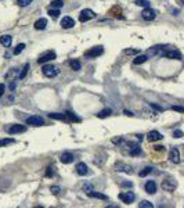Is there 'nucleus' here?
Returning <instances> with one entry per match:
<instances>
[{"instance_id": "nucleus-1", "label": "nucleus", "mask_w": 184, "mask_h": 208, "mask_svg": "<svg viewBox=\"0 0 184 208\" xmlns=\"http://www.w3.org/2000/svg\"><path fill=\"white\" fill-rule=\"evenodd\" d=\"M42 71H43V75H45V77H47V78H54V77H57V75L60 74L58 67H55V65H51V64L43 65Z\"/></svg>"}, {"instance_id": "nucleus-2", "label": "nucleus", "mask_w": 184, "mask_h": 208, "mask_svg": "<svg viewBox=\"0 0 184 208\" xmlns=\"http://www.w3.org/2000/svg\"><path fill=\"white\" fill-rule=\"evenodd\" d=\"M159 54L162 56V57H166V58L169 60H183V56H181V53H180L179 50H162Z\"/></svg>"}, {"instance_id": "nucleus-3", "label": "nucleus", "mask_w": 184, "mask_h": 208, "mask_svg": "<svg viewBox=\"0 0 184 208\" xmlns=\"http://www.w3.org/2000/svg\"><path fill=\"white\" fill-rule=\"evenodd\" d=\"M54 58H57L55 51H53V50H47V51H45V53H42V54L39 56L37 63H39V64H46V63H49V61H51V60H54Z\"/></svg>"}, {"instance_id": "nucleus-4", "label": "nucleus", "mask_w": 184, "mask_h": 208, "mask_svg": "<svg viewBox=\"0 0 184 208\" xmlns=\"http://www.w3.org/2000/svg\"><path fill=\"white\" fill-rule=\"evenodd\" d=\"M104 53V47L103 46H94L90 50H87L85 53L86 58H96V57H100V56Z\"/></svg>"}, {"instance_id": "nucleus-5", "label": "nucleus", "mask_w": 184, "mask_h": 208, "mask_svg": "<svg viewBox=\"0 0 184 208\" xmlns=\"http://www.w3.org/2000/svg\"><path fill=\"white\" fill-rule=\"evenodd\" d=\"M94 17H96V14L93 10L85 9V10H82V13L79 14V21H80V22H87L90 20H93Z\"/></svg>"}, {"instance_id": "nucleus-6", "label": "nucleus", "mask_w": 184, "mask_h": 208, "mask_svg": "<svg viewBox=\"0 0 184 208\" xmlns=\"http://www.w3.org/2000/svg\"><path fill=\"white\" fill-rule=\"evenodd\" d=\"M115 169H116L118 172H125V173H129V175L133 173V168H132V165L122 162V161H116V162H115Z\"/></svg>"}, {"instance_id": "nucleus-7", "label": "nucleus", "mask_w": 184, "mask_h": 208, "mask_svg": "<svg viewBox=\"0 0 184 208\" xmlns=\"http://www.w3.org/2000/svg\"><path fill=\"white\" fill-rule=\"evenodd\" d=\"M134 199H136V196H134V193H132V191H123V193H119V200L125 204H132L133 201H134Z\"/></svg>"}, {"instance_id": "nucleus-8", "label": "nucleus", "mask_w": 184, "mask_h": 208, "mask_svg": "<svg viewBox=\"0 0 184 208\" xmlns=\"http://www.w3.org/2000/svg\"><path fill=\"white\" fill-rule=\"evenodd\" d=\"M141 17H143V20H145V21H152V20L157 17V11L152 10L151 7H145V9L143 10V13H141Z\"/></svg>"}, {"instance_id": "nucleus-9", "label": "nucleus", "mask_w": 184, "mask_h": 208, "mask_svg": "<svg viewBox=\"0 0 184 208\" xmlns=\"http://www.w3.org/2000/svg\"><path fill=\"white\" fill-rule=\"evenodd\" d=\"M27 124L32 125V126H42V125H45V119L39 115H32L27 119Z\"/></svg>"}, {"instance_id": "nucleus-10", "label": "nucleus", "mask_w": 184, "mask_h": 208, "mask_svg": "<svg viewBox=\"0 0 184 208\" xmlns=\"http://www.w3.org/2000/svg\"><path fill=\"white\" fill-rule=\"evenodd\" d=\"M176 187H177V183L173 179H166L162 182V189L166 191H173V190H176Z\"/></svg>"}, {"instance_id": "nucleus-11", "label": "nucleus", "mask_w": 184, "mask_h": 208, "mask_svg": "<svg viewBox=\"0 0 184 208\" xmlns=\"http://www.w3.org/2000/svg\"><path fill=\"white\" fill-rule=\"evenodd\" d=\"M9 135H17V133H24L27 132V126L25 125H11V126L7 129Z\"/></svg>"}, {"instance_id": "nucleus-12", "label": "nucleus", "mask_w": 184, "mask_h": 208, "mask_svg": "<svg viewBox=\"0 0 184 208\" xmlns=\"http://www.w3.org/2000/svg\"><path fill=\"white\" fill-rule=\"evenodd\" d=\"M75 169H76V173L80 175V176H85V175L89 173V168H87V165H86L85 162H78Z\"/></svg>"}, {"instance_id": "nucleus-13", "label": "nucleus", "mask_w": 184, "mask_h": 208, "mask_svg": "<svg viewBox=\"0 0 184 208\" xmlns=\"http://www.w3.org/2000/svg\"><path fill=\"white\" fill-rule=\"evenodd\" d=\"M169 160H170L173 164H180V153H179V149H172L170 153H169Z\"/></svg>"}, {"instance_id": "nucleus-14", "label": "nucleus", "mask_w": 184, "mask_h": 208, "mask_svg": "<svg viewBox=\"0 0 184 208\" xmlns=\"http://www.w3.org/2000/svg\"><path fill=\"white\" fill-rule=\"evenodd\" d=\"M61 27H63L64 29H69V28L75 27V20L71 18V17H64V18L61 20Z\"/></svg>"}, {"instance_id": "nucleus-15", "label": "nucleus", "mask_w": 184, "mask_h": 208, "mask_svg": "<svg viewBox=\"0 0 184 208\" xmlns=\"http://www.w3.org/2000/svg\"><path fill=\"white\" fill-rule=\"evenodd\" d=\"M73 154L72 153H69V151H65V153H63L61 154V157H60V161L63 164H71V162H73Z\"/></svg>"}, {"instance_id": "nucleus-16", "label": "nucleus", "mask_w": 184, "mask_h": 208, "mask_svg": "<svg viewBox=\"0 0 184 208\" xmlns=\"http://www.w3.org/2000/svg\"><path fill=\"white\" fill-rule=\"evenodd\" d=\"M144 189H145V191L148 194H155L157 193V183L154 181H148L145 183V186H144Z\"/></svg>"}, {"instance_id": "nucleus-17", "label": "nucleus", "mask_w": 184, "mask_h": 208, "mask_svg": "<svg viewBox=\"0 0 184 208\" xmlns=\"http://www.w3.org/2000/svg\"><path fill=\"white\" fill-rule=\"evenodd\" d=\"M162 137H163V136H162L158 131H151V132L148 133V135H147V139H148V142H157V140H161Z\"/></svg>"}, {"instance_id": "nucleus-18", "label": "nucleus", "mask_w": 184, "mask_h": 208, "mask_svg": "<svg viewBox=\"0 0 184 208\" xmlns=\"http://www.w3.org/2000/svg\"><path fill=\"white\" fill-rule=\"evenodd\" d=\"M132 147H129V154L136 157V155H140L141 154V149H140V146L137 143H130Z\"/></svg>"}, {"instance_id": "nucleus-19", "label": "nucleus", "mask_w": 184, "mask_h": 208, "mask_svg": "<svg viewBox=\"0 0 184 208\" xmlns=\"http://www.w3.org/2000/svg\"><path fill=\"white\" fill-rule=\"evenodd\" d=\"M11 42H13V38L10 35H3L0 36V45L4 46V47H10L11 46Z\"/></svg>"}, {"instance_id": "nucleus-20", "label": "nucleus", "mask_w": 184, "mask_h": 208, "mask_svg": "<svg viewBox=\"0 0 184 208\" xmlns=\"http://www.w3.org/2000/svg\"><path fill=\"white\" fill-rule=\"evenodd\" d=\"M65 121H68V122H80V118L76 117L73 113H71V111H67L65 113Z\"/></svg>"}, {"instance_id": "nucleus-21", "label": "nucleus", "mask_w": 184, "mask_h": 208, "mask_svg": "<svg viewBox=\"0 0 184 208\" xmlns=\"http://www.w3.org/2000/svg\"><path fill=\"white\" fill-rule=\"evenodd\" d=\"M109 14L114 15V17H116V18H122L123 20V15H122V9L121 7H118V6H114L112 9L109 10Z\"/></svg>"}, {"instance_id": "nucleus-22", "label": "nucleus", "mask_w": 184, "mask_h": 208, "mask_svg": "<svg viewBox=\"0 0 184 208\" xmlns=\"http://www.w3.org/2000/svg\"><path fill=\"white\" fill-rule=\"evenodd\" d=\"M165 49V46H162V45H157V46H152V47H150L148 49V54L151 56H155V54H159L162 50Z\"/></svg>"}, {"instance_id": "nucleus-23", "label": "nucleus", "mask_w": 184, "mask_h": 208, "mask_svg": "<svg viewBox=\"0 0 184 208\" xmlns=\"http://www.w3.org/2000/svg\"><path fill=\"white\" fill-rule=\"evenodd\" d=\"M46 25H47V20L40 18L35 22V29H37V31H43V29L46 28Z\"/></svg>"}, {"instance_id": "nucleus-24", "label": "nucleus", "mask_w": 184, "mask_h": 208, "mask_svg": "<svg viewBox=\"0 0 184 208\" xmlns=\"http://www.w3.org/2000/svg\"><path fill=\"white\" fill-rule=\"evenodd\" d=\"M87 196L89 197H91V199H100V200H108V197L105 194H103V193H97V191H90V193H87Z\"/></svg>"}, {"instance_id": "nucleus-25", "label": "nucleus", "mask_w": 184, "mask_h": 208, "mask_svg": "<svg viewBox=\"0 0 184 208\" xmlns=\"http://www.w3.org/2000/svg\"><path fill=\"white\" fill-rule=\"evenodd\" d=\"M47 14H49L53 20H57L60 17V10L58 9H51V7H50L49 11H47Z\"/></svg>"}, {"instance_id": "nucleus-26", "label": "nucleus", "mask_w": 184, "mask_h": 208, "mask_svg": "<svg viewBox=\"0 0 184 208\" xmlns=\"http://www.w3.org/2000/svg\"><path fill=\"white\" fill-rule=\"evenodd\" d=\"M147 58H148L147 56L140 54V56H137V57H136V58H134V61H133V64H134V65H140V64L145 63V61H147Z\"/></svg>"}, {"instance_id": "nucleus-27", "label": "nucleus", "mask_w": 184, "mask_h": 208, "mask_svg": "<svg viewBox=\"0 0 184 208\" xmlns=\"http://www.w3.org/2000/svg\"><path fill=\"white\" fill-rule=\"evenodd\" d=\"M28 71H29V64H25V65H24V68L22 69H21V72L18 74V79H24V78L27 77V74H28Z\"/></svg>"}, {"instance_id": "nucleus-28", "label": "nucleus", "mask_w": 184, "mask_h": 208, "mask_svg": "<svg viewBox=\"0 0 184 208\" xmlns=\"http://www.w3.org/2000/svg\"><path fill=\"white\" fill-rule=\"evenodd\" d=\"M111 113H112V110H111V108H104V110H101V111L97 114V117H98V118H107V117L111 115Z\"/></svg>"}, {"instance_id": "nucleus-29", "label": "nucleus", "mask_w": 184, "mask_h": 208, "mask_svg": "<svg viewBox=\"0 0 184 208\" xmlns=\"http://www.w3.org/2000/svg\"><path fill=\"white\" fill-rule=\"evenodd\" d=\"M69 65H71V68L73 69V71H79V69L82 68L80 61H78V60H72L71 63H69Z\"/></svg>"}, {"instance_id": "nucleus-30", "label": "nucleus", "mask_w": 184, "mask_h": 208, "mask_svg": "<svg viewBox=\"0 0 184 208\" xmlns=\"http://www.w3.org/2000/svg\"><path fill=\"white\" fill-rule=\"evenodd\" d=\"M14 143H15V140H14V139H7V137H6V139H1V140H0V147H4V146H9V144H14Z\"/></svg>"}, {"instance_id": "nucleus-31", "label": "nucleus", "mask_w": 184, "mask_h": 208, "mask_svg": "<svg viewBox=\"0 0 184 208\" xmlns=\"http://www.w3.org/2000/svg\"><path fill=\"white\" fill-rule=\"evenodd\" d=\"M50 118L53 119H61V121H65V114H58V113H51L49 114Z\"/></svg>"}, {"instance_id": "nucleus-32", "label": "nucleus", "mask_w": 184, "mask_h": 208, "mask_svg": "<svg viewBox=\"0 0 184 208\" xmlns=\"http://www.w3.org/2000/svg\"><path fill=\"white\" fill-rule=\"evenodd\" d=\"M134 4L136 6H139V7H150V1L148 0H136L134 1Z\"/></svg>"}, {"instance_id": "nucleus-33", "label": "nucleus", "mask_w": 184, "mask_h": 208, "mask_svg": "<svg viewBox=\"0 0 184 208\" xmlns=\"http://www.w3.org/2000/svg\"><path fill=\"white\" fill-rule=\"evenodd\" d=\"M63 6H64L63 0H53L51 1V9H61Z\"/></svg>"}, {"instance_id": "nucleus-34", "label": "nucleus", "mask_w": 184, "mask_h": 208, "mask_svg": "<svg viewBox=\"0 0 184 208\" xmlns=\"http://www.w3.org/2000/svg\"><path fill=\"white\" fill-rule=\"evenodd\" d=\"M151 172H152V168H151V167H145L143 171H140V176L144 178V176H147L148 173H151Z\"/></svg>"}, {"instance_id": "nucleus-35", "label": "nucleus", "mask_w": 184, "mask_h": 208, "mask_svg": "<svg viewBox=\"0 0 184 208\" xmlns=\"http://www.w3.org/2000/svg\"><path fill=\"white\" fill-rule=\"evenodd\" d=\"M139 207L140 208H152V203H150V201H147V200H143L141 203L139 204Z\"/></svg>"}, {"instance_id": "nucleus-36", "label": "nucleus", "mask_w": 184, "mask_h": 208, "mask_svg": "<svg viewBox=\"0 0 184 208\" xmlns=\"http://www.w3.org/2000/svg\"><path fill=\"white\" fill-rule=\"evenodd\" d=\"M33 1V0H17V4L19 6V7H27V6H29Z\"/></svg>"}, {"instance_id": "nucleus-37", "label": "nucleus", "mask_w": 184, "mask_h": 208, "mask_svg": "<svg viewBox=\"0 0 184 208\" xmlns=\"http://www.w3.org/2000/svg\"><path fill=\"white\" fill-rule=\"evenodd\" d=\"M123 53H125V54H129V56H134V54H139L140 50H137V49H125L123 50Z\"/></svg>"}, {"instance_id": "nucleus-38", "label": "nucleus", "mask_w": 184, "mask_h": 208, "mask_svg": "<svg viewBox=\"0 0 184 208\" xmlns=\"http://www.w3.org/2000/svg\"><path fill=\"white\" fill-rule=\"evenodd\" d=\"M24 49H25V45H24V43H19V45L15 47V50H14V54H21L24 51Z\"/></svg>"}, {"instance_id": "nucleus-39", "label": "nucleus", "mask_w": 184, "mask_h": 208, "mask_svg": "<svg viewBox=\"0 0 184 208\" xmlns=\"http://www.w3.org/2000/svg\"><path fill=\"white\" fill-rule=\"evenodd\" d=\"M14 75H17L18 77V71H17V68H11V71H10L7 75H6V79H11V78L14 77Z\"/></svg>"}, {"instance_id": "nucleus-40", "label": "nucleus", "mask_w": 184, "mask_h": 208, "mask_svg": "<svg viewBox=\"0 0 184 208\" xmlns=\"http://www.w3.org/2000/svg\"><path fill=\"white\" fill-rule=\"evenodd\" d=\"M50 191H51V194L58 196V194H60V191H61V189H60L58 186H51V187H50Z\"/></svg>"}, {"instance_id": "nucleus-41", "label": "nucleus", "mask_w": 184, "mask_h": 208, "mask_svg": "<svg viewBox=\"0 0 184 208\" xmlns=\"http://www.w3.org/2000/svg\"><path fill=\"white\" fill-rule=\"evenodd\" d=\"M83 190L86 191V194H87V193H90V191H93V185H90V183H85V186H83Z\"/></svg>"}, {"instance_id": "nucleus-42", "label": "nucleus", "mask_w": 184, "mask_h": 208, "mask_svg": "<svg viewBox=\"0 0 184 208\" xmlns=\"http://www.w3.org/2000/svg\"><path fill=\"white\" fill-rule=\"evenodd\" d=\"M54 175V167H49L47 171H46V176L47 178H51Z\"/></svg>"}, {"instance_id": "nucleus-43", "label": "nucleus", "mask_w": 184, "mask_h": 208, "mask_svg": "<svg viewBox=\"0 0 184 208\" xmlns=\"http://www.w3.org/2000/svg\"><path fill=\"white\" fill-rule=\"evenodd\" d=\"M173 136H175L176 139H180V137H183V132L180 131V129H176V131L173 132Z\"/></svg>"}, {"instance_id": "nucleus-44", "label": "nucleus", "mask_w": 184, "mask_h": 208, "mask_svg": "<svg viewBox=\"0 0 184 208\" xmlns=\"http://www.w3.org/2000/svg\"><path fill=\"white\" fill-rule=\"evenodd\" d=\"M172 110L179 111V113H184V107H181V105H173V107H172Z\"/></svg>"}, {"instance_id": "nucleus-45", "label": "nucleus", "mask_w": 184, "mask_h": 208, "mask_svg": "<svg viewBox=\"0 0 184 208\" xmlns=\"http://www.w3.org/2000/svg\"><path fill=\"white\" fill-rule=\"evenodd\" d=\"M122 142H123V139H122V137H114V139H112L114 144H121Z\"/></svg>"}, {"instance_id": "nucleus-46", "label": "nucleus", "mask_w": 184, "mask_h": 208, "mask_svg": "<svg viewBox=\"0 0 184 208\" xmlns=\"http://www.w3.org/2000/svg\"><path fill=\"white\" fill-rule=\"evenodd\" d=\"M151 107H152V108H155V110H158V111H163V110H165V108H163V107H161V105H158V104H151Z\"/></svg>"}, {"instance_id": "nucleus-47", "label": "nucleus", "mask_w": 184, "mask_h": 208, "mask_svg": "<svg viewBox=\"0 0 184 208\" xmlns=\"http://www.w3.org/2000/svg\"><path fill=\"white\" fill-rule=\"evenodd\" d=\"M155 151H158V153H163V151H165V147H163V146H155Z\"/></svg>"}, {"instance_id": "nucleus-48", "label": "nucleus", "mask_w": 184, "mask_h": 208, "mask_svg": "<svg viewBox=\"0 0 184 208\" xmlns=\"http://www.w3.org/2000/svg\"><path fill=\"white\" fill-rule=\"evenodd\" d=\"M4 92H6V86L3 83H0V97L4 95Z\"/></svg>"}, {"instance_id": "nucleus-49", "label": "nucleus", "mask_w": 184, "mask_h": 208, "mask_svg": "<svg viewBox=\"0 0 184 208\" xmlns=\"http://www.w3.org/2000/svg\"><path fill=\"white\" fill-rule=\"evenodd\" d=\"M122 186H123V187H129V189H130L132 186H133V183H132V182H123Z\"/></svg>"}, {"instance_id": "nucleus-50", "label": "nucleus", "mask_w": 184, "mask_h": 208, "mask_svg": "<svg viewBox=\"0 0 184 208\" xmlns=\"http://www.w3.org/2000/svg\"><path fill=\"white\" fill-rule=\"evenodd\" d=\"M125 115H127V117H133V113H132V111H127V110H125Z\"/></svg>"}, {"instance_id": "nucleus-51", "label": "nucleus", "mask_w": 184, "mask_h": 208, "mask_svg": "<svg viewBox=\"0 0 184 208\" xmlns=\"http://www.w3.org/2000/svg\"><path fill=\"white\" fill-rule=\"evenodd\" d=\"M177 3H179V6H183V0H176Z\"/></svg>"}]
</instances>
